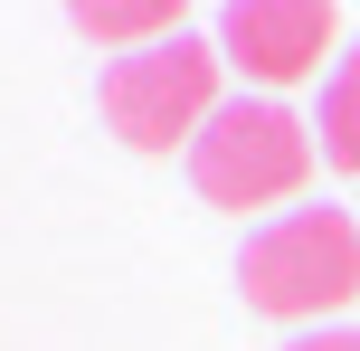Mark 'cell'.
Wrapping results in <instances>:
<instances>
[{
    "label": "cell",
    "mask_w": 360,
    "mask_h": 351,
    "mask_svg": "<svg viewBox=\"0 0 360 351\" xmlns=\"http://www.w3.org/2000/svg\"><path fill=\"white\" fill-rule=\"evenodd\" d=\"M237 285L275 323L342 314L360 295V219L351 209H285V219H266L247 238V257H237Z\"/></svg>",
    "instance_id": "1"
},
{
    "label": "cell",
    "mask_w": 360,
    "mask_h": 351,
    "mask_svg": "<svg viewBox=\"0 0 360 351\" xmlns=\"http://www.w3.org/2000/svg\"><path fill=\"white\" fill-rule=\"evenodd\" d=\"M313 181V133L294 124L275 95H237V105L209 114V133L190 143V190L209 209H275Z\"/></svg>",
    "instance_id": "2"
},
{
    "label": "cell",
    "mask_w": 360,
    "mask_h": 351,
    "mask_svg": "<svg viewBox=\"0 0 360 351\" xmlns=\"http://www.w3.org/2000/svg\"><path fill=\"white\" fill-rule=\"evenodd\" d=\"M218 67H228L218 38L180 29V38H162V48H143V57H114V67L95 76V105H105V124L124 133L133 152H171V143H199V133H209Z\"/></svg>",
    "instance_id": "3"
},
{
    "label": "cell",
    "mask_w": 360,
    "mask_h": 351,
    "mask_svg": "<svg viewBox=\"0 0 360 351\" xmlns=\"http://www.w3.org/2000/svg\"><path fill=\"white\" fill-rule=\"evenodd\" d=\"M332 38H342L332 0H237V10H218V57H228L237 76H256V86L313 76Z\"/></svg>",
    "instance_id": "4"
},
{
    "label": "cell",
    "mask_w": 360,
    "mask_h": 351,
    "mask_svg": "<svg viewBox=\"0 0 360 351\" xmlns=\"http://www.w3.org/2000/svg\"><path fill=\"white\" fill-rule=\"evenodd\" d=\"M323 162L332 171H360V48L332 57V76H323Z\"/></svg>",
    "instance_id": "5"
},
{
    "label": "cell",
    "mask_w": 360,
    "mask_h": 351,
    "mask_svg": "<svg viewBox=\"0 0 360 351\" xmlns=\"http://www.w3.org/2000/svg\"><path fill=\"white\" fill-rule=\"evenodd\" d=\"M180 29H190V19H180L171 0H143V10H76V38H86V48H124V57L162 48Z\"/></svg>",
    "instance_id": "6"
},
{
    "label": "cell",
    "mask_w": 360,
    "mask_h": 351,
    "mask_svg": "<svg viewBox=\"0 0 360 351\" xmlns=\"http://www.w3.org/2000/svg\"><path fill=\"white\" fill-rule=\"evenodd\" d=\"M285 351H360V333H294Z\"/></svg>",
    "instance_id": "7"
}]
</instances>
